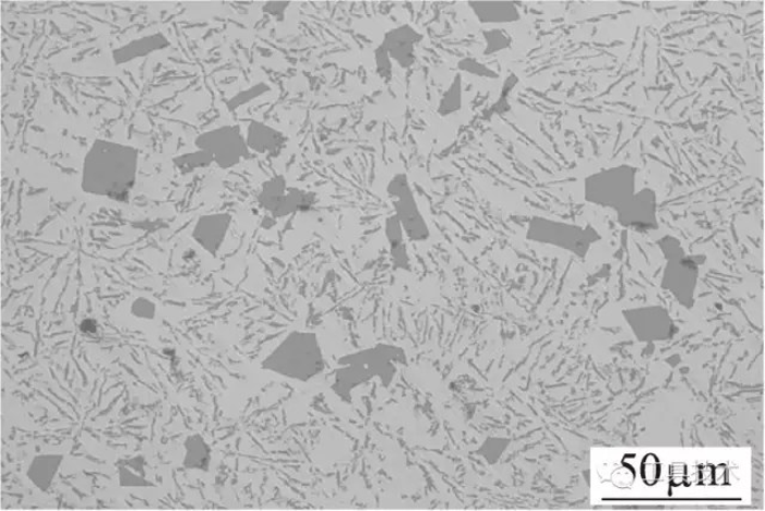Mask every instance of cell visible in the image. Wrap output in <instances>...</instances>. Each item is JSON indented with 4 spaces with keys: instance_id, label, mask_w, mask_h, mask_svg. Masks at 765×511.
I'll use <instances>...</instances> for the list:
<instances>
[{
    "instance_id": "1",
    "label": "cell",
    "mask_w": 765,
    "mask_h": 511,
    "mask_svg": "<svg viewBox=\"0 0 765 511\" xmlns=\"http://www.w3.org/2000/svg\"><path fill=\"white\" fill-rule=\"evenodd\" d=\"M136 164L135 148L96 142L85 157L83 189L87 193L124 201L135 182Z\"/></svg>"
},
{
    "instance_id": "2",
    "label": "cell",
    "mask_w": 765,
    "mask_h": 511,
    "mask_svg": "<svg viewBox=\"0 0 765 511\" xmlns=\"http://www.w3.org/2000/svg\"><path fill=\"white\" fill-rule=\"evenodd\" d=\"M323 365L316 334L294 331L263 360L262 367L286 379L308 382L322 372Z\"/></svg>"
},
{
    "instance_id": "3",
    "label": "cell",
    "mask_w": 765,
    "mask_h": 511,
    "mask_svg": "<svg viewBox=\"0 0 765 511\" xmlns=\"http://www.w3.org/2000/svg\"><path fill=\"white\" fill-rule=\"evenodd\" d=\"M259 203L274 217L282 218L311 211L318 199L312 192L288 186L284 177H275L263 183Z\"/></svg>"
},
{
    "instance_id": "4",
    "label": "cell",
    "mask_w": 765,
    "mask_h": 511,
    "mask_svg": "<svg viewBox=\"0 0 765 511\" xmlns=\"http://www.w3.org/2000/svg\"><path fill=\"white\" fill-rule=\"evenodd\" d=\"M626 169L629 168H613L589 177L586 180L587 201L619 211L629 205L634 198V173L622 180Z\"/></svg>"
},
{
    "instance_id": "5",
    "label": "cell",
    "mask_w": 765,
    "mask_h": 511,
    "mask_svg": "<svg viewBox=\"0 0 765 511\" xmlns=\"http://www.w3.org/2000/svg\"><path fill=\"white\" fill-rule=\"evenodd\" d=\"M195 144L200 152L208 154L223 169L232 168L250 157L246 139L237 127L208 131L199 135Z\"/></svg>"
},
{
    "instance_id": "6",
    "label": "cell",
    "mask_w": 765,
    "mask_h": 511,
    "mask_svg": "<svg viewBox=\"0 0 765 511\" xmlns=\"http://www.w3.org/2000/svg\"><path fill=\"white\" fill-rule=\"evenodd\" d=\"M387 194L395 206V216L409 238L416 241L428 238V224L421 215L406 174H397L392 179L387 186Z\"/></svg>"
},
{
    "instance_id": "7",
    "label": "cell",
    "mask_w": 765,
    "mask_h": 511,
    "mask_svg": "<svg viewBox=\"0 0 765 511\" xmlns=\"http://www.w3.org/2000/svg\"><path fill=\"white\" fill-rule=\"evenodd\" d=\"M422 36L409 26L399 27L389 32L381 45L386 57L395 59L403 68L413 66L416 45L420 43Z\"/></svg>"
},
{
    "instance_id": "8",
    "label": "cell",
    "mask_w": 765,
    "mask_h": 511,
    "mask_svg": "<svg viewBox=\"0 0 765 511\" xmlns=\"http://www.w3.org/2000/svg\"><path fill=\"white\" fill-rule=\"evenodd\" d=\"M231 224L228 214H213L200 217L193 231V238L207 252L215 255L227 236Z\"/></svg>"
},
{
    "instance_id": "9",
    "label": "cell",
    "mask_w": 765,
    "mask_h": 511,
    "mask_svg": "<svg viewBox=\"0 0 765 511\" xmlns=\"http://www.w3.org/2000/svg\"><path fill=\"white\" fill-rule=\"evenodd\" d=\"M246 142L249 151L274 157L280 155L287 145L284 133L261 122L250 123Z\"/></svg>"
},
{
    "instance_id": "10",
    "label": "cell",
    "mask_w": 765,
    "mask_h": 511,
    "mask_svg": "<svg viewBox=\"0 0 765 511\" xmlns=\"http://www.w3.org/2000/svg\"><path fill=\"white\" fill-rule=\"evenodd\" d=\"M175 162H177V165L181 169L193 170V169L199 168V167L210 166L212 164L213 159L208 154H206L204 152H199L195 154L186 155L183 157H180Z\"/></svg>"
},
{
    "instance_id": "11",
    "label": "cell",
    "mask_w": 765,
    "mask_h": 511,
    "mask_svg": "<svg viewBox=\"0 0 765 511\" xmlns=\"http://www.w3.org/2000/svg\"><path fill=\"white\" fill-rule=\"evenodd\" d=\"M288 5H290V2H272L266 4V7L263 8V11L267 12V14L271 16L278 19L279 21H283L285 19V12Z\"/></svg>"
}]
</instances>
